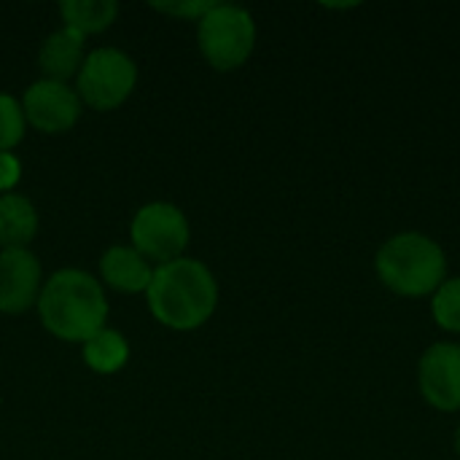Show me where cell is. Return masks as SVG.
Masks as SVG:
<instances>
[{
    "label": "cell",
    "instance_id": "6da1fadb",
    "mask_svg": "<svg viewBox=\"0 0 460 460\" xmlns=\"http://www.w3.org/2000/svg\"><path fill=\"white\" fill-rule=\"evenodd\" d=\"M146 294L154 318L178 332L202 326L218 302L216 278L202 261L194 259H175L162 264L154 272Z\"/></svg>",
    "mask_w": 460,
    "mask_h": 460
},
{
    "label": "cell",
    "instance_id": "7a4b0ae2",
    "mask_svg": "<svg viewBox=\"0 0 460 460\" xmlns=\"http://www.w3.org/2000/svg\"><path fill=\"white\" fill-rule=\"evenodd\" d=\"M38 313L43 326L70 342H86L100 329H105L108 302L100 283L78 270H59L54 272L43 294L38 296Z\"/></svg>",
    "mask_w": 460,
    "mask_h": 460
},
{
    "label": "cell",
    "instance_id": "3957f363",
    "mask_svg": "<svg viewBox=\"0 0 460 460\" xmlns=\"http://www.w3.org/2000/svg\"><path fill=\"white\" fill-rule=\"evenodd\" d=\"M375 270L388 291L418 299L434 294L447 280V256L429 234L399 232L380 245Z\"/></svg>",
    "mask_w": 460,
    "mask_h": 460
},
{
    "label": "cell",
    "instance_id": "277c9868",
    "mask_svg": "<svg viewBox=\"0 0 460 460\" xmlns=\"http://www.w3.org/2000/svg\"><path fill=\"white\" fill-rule=\"evenodd\" d=\"M256 43L253 16L229 3H216L199 19V49L216 70H237L248 62Z\"/></svg>",
    "mask_w": 460,
    "mask_h": 460
},
{
    "label": "cell",
    "instance_id": "5b68a950",
    "mask_svg": "<svg viewBox=\"0 0 460 460\" xmlns=\"http://www.w3.org/2000/svg\"><path fill=\"white\" fill-rule=\"evenodd\" d=\"M135 62L119 49H97L78 73V94L97 111L119 108L135 89Z\"/></svg>",
    "mask_w": 460,
    "mask_h": 460
},
{
    "label": "cell",
    "instance_id": "8992f818",
    "mask_svg": "<svg viewBox=\"0 0 460 460\" xmlns=\"http://www.w3.org/2000/svg\"><path fill=\"white\" fill-rule=\"evenodd\" d=\"M132 243L146 261L154 259L159 264H170L181 259L189 245V221L175 205L151 202L132 218Z\"/></svg>",
    "mask_w": 460,
    "mask_h": 460
},
{
    "label": "cell",
    "instance_id": "52a82bcc",
    "mask_svg": "<svg viewBox=\"0 0 460 460\" xmlns=\"http://www.w3.org/2000/svg\"><path fill=\"white\" fill-rule=\"evenodd\" d=\"M420 394L429 407L439 412L460 410V345L434 342L426 348L418 364Z\"/></svg>",
    "mask_w": 460,
    "mask_h": 460
},
{
    "label": "cell",
    "instance_id": "ba28073f",
    "mask_svg": "<svg viewBox=\"0 0 460 460\" xmlns=\"http://www.w3.org/2000/svg\"><path fill=\"white\" fill-rule=\"evenodd\" d=\"M24 116L40 132H67L81 113L78 94L62 81H35L24 94Z\"/></svg>",
    "mask_w": 460,
    "mask_h": 460
},
{
    "label": "cell",
    "instance_id": "9c48e42d",
    "mask_svg": "<svg viewBox=\"0 0 460 460\" xmlns=\"http://www.w3.org/2000/svg\"><path fill=\"white\" fill-rule=\"evenodd\" d=\"M40 267L38 259L24 248L0 253V313L16 315L38 302Z\"/></svg>",
    "mask_w": 460,
    "mask_h": 460
},
{
    "label": "cell",
    "instance_id": "30bf717a",
    "mask_svg": "<svg viewBox=\"0 0 460 460\" xmlns=\"http://www.w3.org/2000/svg\"><path fill=\"white\" fill-rule=\"evenodd\" d=\"M100 272H102V280L116 288V291H148L151 286V264L135 251V248H111L105 251L102 261H100Z\"/></svg>",
    "mask_w": 460,
    "mask_h": 460
},
{
    "label": "cell",
    "instance_id": "8fae6325",
    "mask_svg": "<svg viewBox=\"0 0 460 460\" xmlns=\"http://www.w3.org/2000/svg\"><path fill=\"white\" fill-rule=\"evenodd\" d=\"M81 54H84V35L73 27H62L54 35H49V40L40 49V70L49 75V81H62L70 78L78 65H81Z\"/></svg>",
    "mask_w": 460,
    "mask_h": 460
},
{
    "label": "cell",
    "instance_id": "7c38bea8",
    "mask_svg": "<svg viewBox=\"0 0 460 460\" xmlns=\"http://www.w3.org/2000/svg\"><path fill=\"white\" fill-rule=\"evenodd\" d=\"M38 229V216L35 208L27 197L22 194H3L0 197V245L5 251L11 248H24Z\"/></svg>",
    "mask_w": 460,
    "mask_h": 460
},
{
    "label": "cell",
    "instance_id": "4fadbf2b",
    "mask_svg": "<svg viewBox=\"0 0 460 460\" xmlns=\"http://www.w3.org/2000/svg\"><path fill=\"white\" fill-rule=\"evenodd\" d=\"M129 358V345L119 332L100 329L94 337L84 342V361L100 375H113L119 372Z\"/></svg>",
    "mask_w": 460,
    "mask_h": 460
},
{
    "label": "cell",
    "instance_id": "5bb4252c",
    "mask_svg": "<svg viewBox=\"0 0 460 460\" xmlns=\"http://www.w3.org/2000/svg\"><path fill=\"white\" fill-rule=\"evenodd\" d=\"M119 5L113 0H65L59 5V13L65 16V27L78 30L81 35L86 32H100L116 19Z\"/></svg>",
    "mask_w": 460,
    "mask_h": 460
},
{
    "label": "cell",
    "instance_id": "9a60e30c",
    "mask_svg": "<svg viewBox=\"0 0 460 460\" xmlns=\"http://www.w3.org/2000/svg\"><path fill=\"white\" fill-rule=\"evenodd\" d=\"M431 315L439 329L460 334V278L445 280L431 294Z\"/></svg>",
    "mask_w": 460,
    "mask_h": 460
},
{
    "label": "cell",
    "instance_id": "2e32d148",
    "mask_svg": "<svg viewBox=\"0 0 460 460\" xmlns=\"http://www.w3.org/2000/svg\"><path fill=\"white\" fill-rule=\"evenodd\" d=\"M24 135V111L11 94H0V154L13 148Z\"/></svg>",
    "mask_w": 460,
    "mask_h": 460
},
{
    "label": "cell",
    "instance_id": "e0dca14e",
    "mask_svg": "<svg viewBox=\"0 0 460 460\" xmlns=\"http://www.w3.org/2000/svg\"><path fill=\"white\" fill-rule=\"evenodd\" d=\"M216 3H194V0H189V3H154V8H159V11H167V13H172V16H197V19H202L210 8H213Z\"/></svg>",
    "mask_w": 460,
    "mask_h": 460
},
{
    "label": "cell",
    "instance_id": "ac0fdd59",
    "mask_svg": "<svg viewBox=\"0 0 460 460\" xmlns=\"http://www.w3.org/2000/svg\"><path fill=\"white\" fill-rule=\"evenodd\" d=\"M19 172H22V167L13 154H8V151L0 154V191H8L11 186H16Z\"/></svg>",
    "mask_w": 460,
    "mask_h": 460
},
{
    "label": "cell",
    "instance_id": "d6986e66",
    "mask_svg": "<svg viewBox=\"0 0 460 460\" xmlns=\"http://www.w3.org/2000/svg\"><path fill=\"white\" fill-rule=\"evenodd\" d=\"M456 456L460 458V426H458V431H456Z\"/></svg>",
    "mask_w": 460,
    "mask_h": 460
}]
</instances>
